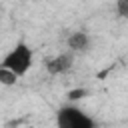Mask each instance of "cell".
I'll return each mask as SVG.
<instances>
[{
  "instance_id": "6da1fadb",
  "label": "cell",
  "mask_w": 128,
  "mask_h": 128,
  "mask_svg": "<svg viewBox=\"0 0 128 128\" xmlns=\"http://www.w3.org/2000/svg\"><path fill=\"white\" fill-rule=\"evenodd\" d=\"M32 60H34V56H32L30 46L24 44V42H18V44L2 58L0 66H2V68H8L10 72H14V74L20 78V76H24V74L30 70Z\"/></svg>"
},
{
  "instance_id": "7a4b0ae2",
  "label": "cell",
  "mask_w": 128,
  "mask_h": 128,
  "mask_svg": "<svg viewBox=\"0 0 128 128\" xmlns=\"http://www.w3.org/2000/svg\"><path fill=\"white\" fill-rule=\"evenodd\" d=\"M56 126L58 128H96V122L78 106L68 104V106H62L58 110Z\"/></svg>"
},
{
  "instance_id": "3957f363",
  "label": "cell",
  "mask_w": 128,
  "mask_h": 128,
  "mask_svg": "<svg viewBox=\"0 0 128 128\" xmlns=\"http://www.w3.org/2000/svg\"><path fill=\"white\" fill-rule=\"evenodd\" d=\"M72 68V56L70 54H58L50 60H46V70L50 74H64Z\"/></svg>"
},
{
  "instance_id": "277c9868",
  "label": "cell",
  "mask_w": 128,
  "mask_h": 128,
  "mask_svg": "<svg viewBox=\"0 0 128 128\" xmlns=\"http://www.w3.org/2000/svg\"><path fill=\"white\" fill-rule=\"evenodd\" d=\"M88 44H90V38H88V34H86V32H82V30L72 32V34L68 36V48H70L72 52L86 50V48H88Z\"/></svg>"
},
{
  "instance_id": "5b68a950",
  "label": "cell",
  "mask_w": 128,
  "mask_h": 128,
  "mask_svg": "<svg viewBox=\"0 0 128 128\" xmlns=\"http://www.w3.org/2000/svg\"><path fill=\"white\" fill-rule=\"evenodd\" d=\"M16 80H18V76H16L14 72H10L8 68H2V66H0V84L12 86V84H16Z\"/></svg>"
},
{
  "instance_id": "8992f818",
  "label": "cell",
  "mask_w": 128,
  "mask_h": 128,
  "mask_svg": "<svg viewBox=\"0 0 128 128\" xmlns=\"http://www.w3.org/2000/svg\"><path fill=\"white\" fill-rule=\"evenodd\" d=\"M116 10L120 16H126L128 18V0H118L116 2Z\"/></svg>"
},
{
  "instance_id": "52a82bcc",
  "label": "cell",
  "mask_w": 128,
  "mask_h": 128,
  "mask_svg": "<svg viewBox=\"0 0 128 128\" xmlns=\"http://www.w3.org/2000/svg\"><path fill=\"white\" fill-rule=\"evenodd\" d=\"M84 96H86V90H84V88H76V90L68 92V98H70V100H80V98H84Z\"/></svg>"
}]
</instances>
